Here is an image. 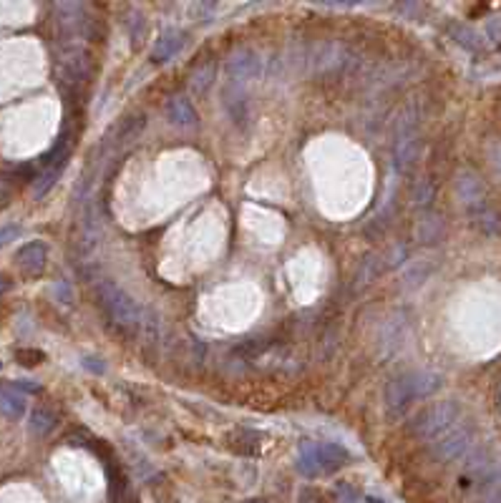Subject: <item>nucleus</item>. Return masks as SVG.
Segmentation results:
<instances>
[{
  "label": "nucleus",
  "mask_w": 501,
  "mask_h": 503,
  "mask_svg": "<svg viewBox=\"0 0 501 503\" xmlns=\"http://www.w3.org/2000/svg\"><path fill=\"white\" fill-rule=\"evenodd\" d=\"M144 124H147V119H144L142 114H137V116H129V119H126L124 124H121V131H119V141H131V139H137V136L142 134Z\"/></svg>",
  "instance_id": "obj_22"
},
{
  "label": "nucleus",
  "mask_w": 501,
  "mask_h": 503,
  "mask_svg": "<svg viewBox=\"0 0 501 503\" xmlns=\"http://www.w3.org/2000/svg\"><path fill=\"white\" fill-rule=\"evenodd\" d=\"M378 272H381V260H378V257H368V260L358 267V272H355L353 285L358 287V290L360 287H365V285H371V282L378 277Z\"/></svg>",
  "instance_id": "obj_21"
},
{
  "label": "nucleus",
  "mask_w": 501,
  "mask_h": 503,
  "mask_svg": "<svg viewBox=\"0 0 501 503\" xmlns=\"http://www.w3.org/2000/svg\"><path fill=\"white\" fill-rule=\"evenodd\" d=\"M194 11L202 16V21H209V18L217 13V3H196L194 6Z\"/></svg>",
  "instance_id": "obj_30"
},
{
  "label": "nucleus",
  "mask_w": 501,
  "mask_h": 503,
  "mask_svg": "<svg viewBox=\"0 0 501 503\" xmlns=\"http://www.w3.org/2000/svg\"><path fill=\"white\" fill-rule=\"evenodd\" d=\"M144 33H147V21H144L142 13H134L129 18V36H131V43H142Z\"/></svg>",
  "instance_id": "obj_24"
},
{
  "label": "nucleus",
  "mask_w": 501,
  "mask_h": 503,
  "mask_svg": "<svg viewBox=\"0 0 501 503\" xmlns=\"http://www.w3.org/2000/svg\"><path fill=\"white\" fill-rule=\"evenodd\" d=\"M83 368H86L88 373H96V375L106 373V365H104L101 357H83Z\"/></svg>",
  "instance_id": "obj_28"
},
{
  "label": "nucleus",
  "mask_w": 501,
  "mask_h": 503,
  "mask_svg": "<svg viewBox=\"0 0 501 503\" xmlns=\"http://www.w3.org/2000/svg\"><path fill=\"white\" fill-rule=\"evenodd\" d=\"M348 63V51L343 43H317L312 48L310 65L315 73H332V70H340Z\"/></svg>",
  "instance_id": "obj_8"
},
{
  "label": "nucleus",
  "mask_w": 501,
  "mask_h": 503,
  "mask_svg": "<svg viewBox=\"0 0 501 503\" xmlns=\"http://www.w3.org/2000/svg\"><path fill=\"white\" fill-rule=\"evenodd\" d=\"M18 237H21V227H18V224H6V227H0V249L8 247V244Z\"/></svg>",
  "instance_id": "obj_27"
},
{
  "label": "nucleus",
  "mask_w": 501,
  "mask_h": 503,
  "mask_svg": "<svg viewBox=\"0 0 501 503\" xmlns=\"http://www.w3.org/2000/svg\"><path fill=\"white\" fill-rule=\"evenodd\" d=\"M433 199H436V184H433V179L431 176L418 179V184L413 186V204L426 209V206L433 204Z\"/></svg>",
  "instance_id": "obj_20"
},
{
  "label": "nucleus",
  "mask_w": 501,
  "mask_h": 503,
  "mask_svg": "<svg viewBox=\"0 0 501 503\" xmlns=\"http://www.w3.org/2000/svg\"><path fill=\"white\" fill-rule=\"evenodd\" d=\"M446 234V224L438 214H426L416 227V237L421 244H438Z\"/></svg>",
  "instance_id": "obj_14"
},
{
  "label": "nucleus",
  "mask_w": 501,
  "mask_h": 503,
  "mask_svg": "<svg viewBox=\"0 0 501 503\" xmlns=\"http://www.w3.org/2000/svg\"><path fill=\"white\" fill-rule=\"evenodd\" d=\"M456 196L461 199V204L469 209V214H476V211L486 206L484 181H481L474 171H461L456 179Z\"/></svg>",
  "instance_id": "obj_7"
},
{
  "label": "nucleus",
  "mask_w": 501,
  "mask_h": 503,
  "mask_svg": "<svg viewBox=\"0 0 501 503\" xmlns=\"http://www.w3.org/2000/svg\"><path fill=\"white\" fill-rule=\"evenodd\" d=\"M16 260L26 277H41L46 265H48V247H46L43 242H38V239H36V242H28L18 249Z\"/></svg>",
  "instance_id": "obj_9"
},
{
  "label": "nucleus",
  "mask_w": 501,
  "mask_h": 503,
  "mask_svg": "<svg viewBox=\"0 0 501 503\" xmlns=\"http://www.w3.org/2000/svg\"><path fill=\"white\" fill-rule=\"evenodd\" d=\"M164 111H167L169 124L181 126V129H184V126H191L196 121V111L186 96H172L169 101H167V106H164Z\"/></svg>",
  "instance_id": "obj_13"
},
{
  "label": "nucleus",
  "mask_w": 501,
  "mask_h": 503,
  "mask_svg": "<svg viewBox=\"0 0 501 503\" xmlns=\"http://www.w3.org/2000/svg\"><path fill=\"white\" fill-rule=\"evenodd\" d=\"M63 169H65V164H58V166H48L38 179H33V196H36V199H41V196L48 194V191L53 189L56 181H58V176L63 174Z\"/></svg>",
  "instance_id": "obj_18"
},
{
  "label": "nucleus",
  "mask_w": 501,
  "mask_h": 503,
  "mask_svg": "<svg viewBox=\"0 0 501 503\" xmlns=\"http://www.w3.org/2000/svg\"><path fill=\"white\" fill-rule=\"evenodd\" d=\"M184 43H186V33L184 31H167V33H162V38L154 43L152 60H154V63H167L169 58L179 55V51L184 48Z\"/></svg>",
  "instance_id": "obj_11"
},
{
  "label": "nucleus",
  "mask_w": 501,
  "mask_h": 503,
  "mask_svg": "<svg viewBox=\"0 0 501 503\" xmlns=\"http://www.w3.org/2000/svg\"><path fill=\"white\" fill-rule=\"evenodd\" d=\"M8 287H11V280H8V277L0 275V292H6Z\"/></svg>",
  "instance_id": "obj_32"
},
{
  "label": "nucleus",
  "mask_w": 501,
  "mask_h": 503,
  "mask_svg": "<svg viewBox=\"0 0 501 503\" xmlns=\"http://www.w3.org/2000/svg\"><path fill=\"white\" fill-rule=\"evenodd\" d=\"M224 109H227L229 119L245 129L247 119H250V98H247L245 91H240V88L235 86L224 88Z\"/></svg>",
  "instance_id": "obj_12"
},
{
  "label": "nucleus",
  "mask_w": 501,
  "mask_h": 503,
  "mask_svg": "<svg viewBox=\"0 0 501 503\" xmlns=\"http://www.w3.org/2000/svg\"><path fill=\"white\" fill-rule=\"evenodd\" d=\"M16 357H18V363L28 365V368H33V365H41L46 360V355L41 350H18Z\"/></svg>",
  "instance_id": "obj_25"
},
{
  "label": "nucleus",
  "mask_w": 501,
  "mask_h": 503,
  "mask_svg": "<svg viewBox=\"0 0 501 503\" xmlns=\"http://www.w3.org/2000/svg\"><path fill=\"white\" fill-rule=\"evenodd\" d=\"M350 453L338 443H302L297 455V468L305 476H327V473L340 471L343 465H348Z\"/></svg>",
  "instance_id": "obj_3"
},
{
  "label": "nucleus",
  "mask_w": 501,
  "mask_h": 503,
  "mask_svg": "<svg viewBox=\"0 0 501 503\" xmlns=\"http://www.w3.org/2000/svg\"><path fill=\"white\" fill-rule=\"evenodd\" d=\"M0 368H3V363H0Z\"/></svg>",
  "instance_id": "obj_35"
},
{
  "label": "nucleus",
  "mask_w": 501,
  "mask_h": 503,
  "mask_svg": "<svg viewBox=\"0 0 501 503\" xmlns=\"http://www.w3.org/2000/svg\"><path fill=\"white\" fill-rule=\"evenodd\" d=\"M458 418H461V406L456 401H441L421 411L408 425V430L421 440H436L448 428L456 425Z\"/></svg>",
  "instance_id": "obj_4"
},
{
  "label": "nucleus",
  "mask_w": 501,
  "mask_h": 503,
  "mask_svg": "<svg viewBox=\"0 0 501 503\" xmlns=\"http://www.w3.org/2000/svg\"><path fill=\"white\" fill-rule=\"evenodd\" d=\"M441 388V375L428 373V370H416L406 373L401 378H393L386 385L383 403H386L388 418H401L416 401H423Z\"/></svg>",
  "instance_id": "obj_1"
},
{
  "label": "nucleus",
  "mask_w": 501,
  "mask_h": 503,
  "mask_svg": "<svg viewBox=\"0 0 501 503\" xmlns=\"http://www.w3.org/2000/svg\"><path fill=\"white\" fill-rule=\"evenodd\" d=\"M476 433L469 423H456L441 433L436 440H431V455L441 463H448V460H458L474 448Z\"/></svg>",
  "instance_id": "obj_6"
},
{
  "label": "nucleus",
  "mask_w": 501,
  "mask_h": 503,
  "mask_svg": "<svg viewBox=\"0 0 501 503\" xmlns=\"http://www.w3.org/2000/svg\"><path fill=\"white\" fill-rule=\"evenodd\" d=\"M214 73H217V68H214V65H204V68L194 70V76H191V91H194V93H204V91H207V86L214 81Z\"/></svg>",
  "instance_id": "obj_23"
},
{
  "label": "nucleus",
  "mask_w": 501,
  "mask_h": 503,
  "mask_svg": "<svg viewBox=\"0 0 501 503\" xmlns=\"http://www.w3.org/2000/svg\"><path fill=\"white\" fill-rule=\"evenodd\" d=\"M247 503H262V501H247Z\"/></svg>",
  "instance_id": "obj_34"
},
{
  "label": "nucleus",
  "mask_w": 501,
  "mask_h": 503,
  "mask_svg": "<svg viewBox=\"0 0 501 503\" xmlns=\"http://www.w3.org/2000/svg\"><path fill=\"white\" fill-rule=\"evenodd\" d=\"M227 73L232 78H260L262 58L255 51H237V53L227 60Z\"/></svg>",
  "instance_id": "obj_10"
},
{
  "label": "nucleus",
  "mask_w": 501,
  "mask_h": 503,
  "mask_svg": "<svg viewBox=\"0 0 501 503\" xmlns=\"http://www.w3.org/2000/svg\"><path fill=\"white\" fill-rule=\"evenodd\" d=\"M491 169H494V174L501 179V144H496V147L491 149Z\"/></svg>",
  "instance_id": "obj_31"
},
{
  "label": "nucleus",
  "mask_w": 501,
  "mask_h": 503,
  "mask_svg": "<svg viewBox=\"0 0 501 503\" xmlns=\"http://www.w3.org/2000/svg\"><path fill=\"white\" fill-rule=\"evenodd\" d=\"M13 390H18V393H41V385L38 383H31V380H16V383L11 385Z\"/></svg>",
  "instance_id": "obj_29"
},
{
  "label": "nucleus",
  "mask_w": 501,
  "mask_h": 503,
  "mask_svg": "<svg viewBox=\"0 0 501 503\" xmlns=\"http://www.w3.org/2000/svg\"><path fill=\"white\" fill-rule=\"evenodd\" d=\"M96 302L101 307V312L106 314L111 325L119 327L124 332L139 330L142 327V307L137 305V300L131 297L126 290H121L116 282L101 280L96 285Z\"/></svg>",
  "instance_id": "obj_2"
},
{
  "label": "nucleus",
  "mask_w": 501,
  "mask_h": 503,
  "mask_svg": "<svg viewBox=\"0 0 501 503\" xmlns=\"http://www.w3.org/2000/svg\"><path fill=\"white\" fill-rule=\"evenodd\" d=\"M28 425H31V433L33 435L46 438V435L53 433V428L58 425V418H56V413L48 411V408H36V411L31 413V420H28Z\"/></svg>",
  "instance_id": "obj_17"
},
{
  "label": "nucleus",
  "mask_w": 501,
  "mask_h": 503,
  "mask_svg": "<svg viewBox=\"0 0 501 503\" xmlns=\"http://www.w3.org/2000/svg\"><path fill=\"white\" fill-rule=\"evenodd\" d=\"M0 413L11 420H21L26 415V398L13 388H0Z\"/></svg>",
  "instance_id": "obj_16"
},
{
  "label": "nucleus",
  "mask_w": 501,
  "mask_h": 503,
  "mask_svg": "<svg viewBox=\"0 0 501 503\" xmlns=\"http://www.w3.org/2000/svg\"><path fill=\"white\" fill-rule=\"evenodd\" d=\"M451 36L453 41H456L458 46H463L466 51H481V36L476 31H471L469 26H461V23H456V26H451Z\"/></svg>",
  "instance_id": "obj_19"
},
{
  "label": "nucleus",
  "mask_w": 501,
  "mask_h": 503,
  "mask_svg": "<svg viewBox=\"0 0 501 503\" xmlns=\"http://www.w3.org/2000/svg\"><path fill=\"white\" fill-rule=\"evenodd\" d=\"M421 149V121H418V111L416 106H408V109L401 114L396 126V144H393V166L398 171H408L411 164L416 162Z\"/></svg>",
  "instance_id": "obj_5"
},
{
  "label": "nucleus",
  "mask_w": 501,
  "mask_h": 503,
  "mask_svg": "<svg viewBox=\"0 0 501 503\" xmlns=\"http://www.w3.org/2000/svg\"><path fill=\"white\" fill-rule=\"evenodd\" d=\"M481 503H501V463L491 465L489 471L479 478Z\"/></svg>",
  "instance_id": "obj_15"
},
{
  "label": "nucleus",
  "mask_w": 501,
  "mask_h": 503,
  "mask_svg": "<svg viewBox=\"0 0 501 503\" xmlns=\"http://www.w3.org/2000/svg\"><path fill=\"white\" fill-rule=\"evenodd\" d=\"M335 493H338L340 503H360V493L355 491V486H350V483H338Z\"/></svg>",
  "instance_id": "obj_26"
},
{
  "label": "nucleus",
  "mask_w": 501,
  "mask_h": 503,
  "mask_svg": "<svg viewBox=\"0 0 501 503\" xmlns=\"http://www.w3.org/2000/svg\"><path fill=\"white\" fill-rule=\"evenodd\" d=\"M363 503H386V501H383V498H378V496H365Z\"/></svg>",
  "instance_id": "obj_33"
}]
</instances>
